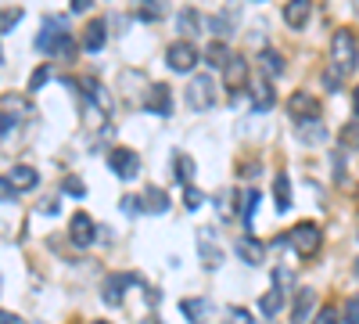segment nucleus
<instances>
[{
	"label": "nucleus",
	"instance_id": "obj_1",
	"mask_svg": "<svg viewBox=\"0 0 359 324\" xmlns=\"http://www.w3.org/2000/svg\"><path fill=\"white\" fill-rule=\"evenodd\" d=\"M331 62H334V69L341 76L355 72V65H359V40H355L352 29H338V33H334V40H331Z\"/></svg>",
	"mask_w": 359,
	"mask_h": 324
},
{
	"label": "nucleus",
	"instance_id": "obj_2",
	"mask_svg": "<svg viewBox=\"0 0 359 324\" xmlns=\"http://www.w3.org/2000/svg\"><path fill=\"white\" fill-rule=\"evenodd\" d=\"M36 51H43V54H57V58H69V54L76 51V44H72V37H69V29H65V25L47 22V25L40 29V37H36Z\"/></svg>",
	"mask_w": 359,
	"mask_h": 324
},
{
	"label": "nucleus",
	"instance_id": "obj_3",
	"mask_svg": "<svg viewBox=\"0 0 359 324\" xmlns=\"http://www.w3.org/2000/svg\"><path fill=\"white\" fill-rule=\"evenodd\" d=\"M320 242H323V234H320V227H316L313 220L294 223L291 234H287V245H291L298 256H302V259H313V256L320 252Z\"/></svg>",
	"mask_w": 359,
	"mask_h": 324
},
{
	"label": "nucleus",
	"instance_id": "obj_4",
	"mask_svg": "<svg viewBox=\"0 0 359 324\" xmlns=\"http://www.w3.org/2000/svg\"><path fill=\"white\" fill-rule=\"evenodd\" d=\"M198 47L191 44V40H176L169 51H165V65L172 69V72H180V76H187V72H194L198 69Z\"/></svg>",
	"mask_w": 359,
	"mask_h": 324
},
{
	"label": "nucleus",
	"instance_id": "obj_5",
	"mask_svg": "<svg viewBox=\"0 0 359 324\" xmlns=\"http://www.w3.org/2000/svg\"><path fill=\"white\" fill-rule=\"evenodd\" d=\"M187 105L194 108V112H208L216 105V83H212V76H191V83H187Z\"/></svg>",
	"mask_w": 359,
	"mask_h": 324
},
{
	"label": "nucleus",
	"instance_id": "obj_6",
	"mask_svg": "<svg viewBox=\"0 0 359 324\" xmlns=\"http://www.w3.org/2000/svg\"><path fill=\"white\" fill-rule=\"evenodd\" d=\"M198 256L205 271H219L223 267V249H219V234L216 227H201L198 231Z\"/></svg>",
	"mask_w": 359,
	"mask_h": 324
},
{
	"label": "nucleus",
	"instance_id": "obj_7",
	"mask_svg": "<svg viewBox=\"0 0 359 324\" xmlns=\"http://www.w3.org/2000/svg\"><path fill=\"white\" fill-rule=\"evenodd\" d=\"M108 169L118 176V181H133L140 173V155L133 148H111L108 152Z\"/></svg>",
	"mask_w": 359,
	"mask_h": 324
},
{
	"label": "nucleus",
	"instance_id": "obj_8",
	"mask_svg": "<svg viewBox=\"0 0 359 324\" xmlns=\"http://www.w3.org/2000/svg\"><path fill=\"white\" fill-rule=\"evenodd\" d=\"M130 285H140V278H137V274H108V278H104V285H101L104 303H108V306H118Z\"/></svg>",
	"mask_w": 359,
	"mask_h": 324
},
{
	"label": "nucleus",
	"instance_id": "obj_9",
	"mask_svg": "<svg viewBox=\"0 0 359 324\" xmlns=\"http://www.w3.org/2000/svg\"><path fill=\"white\" fill-rule=\"evenodd\" d=\"M287 115L294 123L298 119H320V101L313 94H306V91H298V94L287 98Z\"/></svg>",
	"mask_w": 359,
	"mask_h": 324
},
{
	"label": "nucleus",
	"instance_id": "obj_10",
	"mask_svg": "<svg viewBox=\"0 0 359 324\" xmlns=\"http://www.w3.org/2000/svg\"><path fill=\"white\" fill-rule=\"evenodd\" d=\"M223 79H226V91L230 94H241L248 86V65L241 54H230V62L223 65Z\"/></svg>",
	"mask_w": 359,
	"mask_h": 324
},
{
	"label": "nucleus",
	"instance_id": "obj_11",
	"mask_svg": "<svg viewBox=\"0 0 359 324\" xmlns=\"http://www.w3.org/2000/svg\"><path fill=\"white\" fill-rule=\"evenodd\" d=\"M94 220H90V213H72V223H69V238L76 249H86V245H94Z\"/></svg>",
	"mask_w": 359,
	"mask_h": 324
},
{
	"label": "nucleus",
	"instance_id": "obj_12",
	"mask_svg": "<svg viewBox=\"0 0 359 324\" xmlns=\"http://www.w3.org/2000/svg\"><path fill=\"white\" fill-rule=\"evenodd\" d=\"M233 252H237V259H245L248 267H259L266 259V245L259 238H252V234H241V238L233 242Z\"/></svg>",
	"mask_w": 359,
	"mask_h": 324
},
{
	"label": "nucleus",
	"instance_id": "obj_13",
	"mask_svg": "<svg viewBox=\"0 0 359 324\" xmlns=\"http://www.w3.org/2000/svg\"><path fill=\"white\" fill-rule=\"evenodd\" d=\"M144 108L155 112V115H172V91L165 83H151V91L144 98Z\"/></svg>",
	"mask_w": 359,
	"mask_h": 324
},
{
	"label": "nucleus",
	"instance_id": "obj_14",
	"mask_svg": "<svg viewBox=\"0 0 359 324\" xmlns=\"http://www.w3.org/2000/svg\"><path fill=\"white\" fill-rule=\"evenodd\" d=\"M313 15V0H287L284 4V25L287 29H306Z\"/></svg>",
	"mask_w": 359,
	"mask_h": 324
},
{
	"label": "nucleus",
	"instance_id": "obj_15",
	"mask_svg": "<svg viewBox=\"0 0 359 324\" xmlns=\"http://www.w3.org/2000/svg\"><path fill=\"white\" fill-rule=\"evenodd\" d=\"M104 44H108V22L104 18H90L86 33H83V47L90 54H97V51H104Z\"/></svg>",
	"mask_w": 359,
	"mask_h": 324
},
{
	"label": "nucleus",
	"instance_id": "obj_16",
	"mask_svg": "<svg viewBox=\"0 0 359 324\" xmlns=\"http://www.w3.org/2000/svg\"><path fill=\"white\" fill-rule=\"evenodd\" d=\"M313 310H316V292L313 288H298L294 292V306H291V324H309Z\"/></svg>",
	"mask_w": 359,
	"mask_h": 324
},
{
	"label": "nucleus",
	"instance_id": "obj_17",
	"mask_svg": "<svg viewBox=\"0 0 359 324\" xmlns=\"http://www.w3.org/2000/svg\"><path fill=\"white\" fill-rule=\"evenodd\" d=\"M83 94H90L86 105H94L101 115H111V94L104 91L101 79H83Z\"/></svg>",
	"mask_w": 359,
	"mask_h": 324
},
{
	"label": "nucleus",
	"instance_id": "obj_18",
	"mask_svg": "<svg viewBox=\"0 0 359 324\" xmlns=\"http://www.w3.org/2000/svg\"><path fill=\"white\" fill-rule=\"evenodd\" d=\"M140 202H144V213H151V216H162V213H169V195H165L158 184H144V195H140Z\"/></svg>",
	"mask_w": 359,
	"mask_h": 324
},
{
	"label": "nucleus",
	"instance_id": "obj_19",
	"mask_svg": "<svg viewBox=\"0 0 359 324\" xmlns=\"http://www.w3.org/2000/svg\"><path fill=\"white\" fill-rule=\"evenodd\" d=\"M176 25H180V33H184V40H191V37L201 33V25H208V22L201 18L198 8H184V11L176 15Z\"/></svg>",
	"mask_w": 359,
	"mask_h": 324
},
{
	"label": "nucleus",
	"instance_id": "obj_20",
	"mask_svg": "<svg viewBox=\"0 0 359 324\" xmlns=\"http://www.w3.org/2000/svg\"><path fill=\"white\" fill-rule=\"evenodd\" d=\"M8 181H11V184L18 188V195H22V191H33V188L40 184V173H36L33 166H25V162H22V166H11Z\"/></svg>",
	"mask_w": 359,
	"mask_h": 324
},
{
	"label": "nucleus",
	"instance_id": "obj_21",
	"mask_svg": "<svg viewBox=\"0 0 359 324\" xmlns=\"http://www.w3.org/2000/svg\"><path fill=\"white\" fill-rule=\"evenodd\" d=\"M294 137L302 141V144H323L327 141V130L320 127V119H298Z\"/></svg>",
	"mask_w": 359,
	"mask_h": 324
},
{
	"label": "nucleus",
	"instance_id": "obj_22",
	"mask_svg": "<svg viewBox=\"0 0 359 324\" xmlns=\"http://www.w3.org/2000/svg\"><path fill=\"white\" fill-rule=\"evenodd\" d=\"M252 101H255V108H259V112H269V108L277 105V94H273V79H269L266 72H262V76H259V83H255V98H252Z\"/></svg>",
	"mask_w": 359,
	"mask_h": 324
},
{
	"label": "nucleus",
	"instance_id": "obj_23",
	"mask_svg": "<svg viewBox=\"0 0 359 324\" xmlns=\"http://www.w3.org/2000/svg\"><path fill=\"white\" fill-rule=\"evenodd\" d=\"M172 176H176V184H191L194 181V159L187 152H172Z\"/></svg>",
	"mask_w": 359,
	"mask_h": 324
},
{
	"label": "nucleus",
	"instance_id": "obj_24",
	"mask_svg": "<svg viewBox=\"0 0 359 324\" xmlns=\"http://www.w3.org/2000/svg\"><path fill=\"white\" fill-rule=\"evenodd\" d=\"M133 15L140 22H162L165 18V4L162 0H133Z\"/></svg>",
	"mask_w": 359,
	"mask_h": 324
},
{
	"label": "nucleus",
	"instance_id": "obj_25",
	"mask_svg": "<svg viewBox=\"0 0 359 324\" xmlns=\"http://www.w3.org/2000/svg\"><path fill=\"white\" fill-rule=\"evenodd\" d=\"M259 69H262L269 79H277V76L284 72V58H280L277 51H269V47H266V51H259Z\"/></svg>",
	"mask_w": 359,
	"mask_h": 324
},
{
	"label": "nucleus",
	"instance_id": "obj_26",
	"mask_svg": "<svg viewBox=\"0 0 359 324\" xmlns=\"http://www.w3.org/2000/svg\"><path fill=\"white\" fill-rule=\"evenodd\" d=\"M201 58H205V62L212 65V69H223V65L230 62V47H226L223 40H212V44L205 47V54H201Z\"/></svg>",
	"mask_w": 359,
	"mask_h": 324
},
{
	"label": "nucleus",
	"instance_id": "obj_27",
	"mask_svg": "<svg viewBox=\"0 0 359 324\" xmlns=\"http://www.w3.org/2000/svg\"><path fill=\"white\" fill-rule=\"evenodd\" d=\"M280 306H284V292H280V288H269V292H262V296H259V310H262L266 317H277Z\"/></svg>",
	"mask_w": 359,
	"mask_h": 324
},
{
	"label": "nucleus",
	"instance_id": "obj_28",
	"mask_svg": "<svg viewBox=\"0 0 359 324\" xmlns=\"http://www.w3.org/2000/svg\"><path fill=\"white\" fill-rule=\"evenodd\" d=\"M273 198H277V213L291 209V181H287V173H280L273 181Z\"/></svg>",
	"mask_w": 359,
	"mask_h": 324
},
{
	"label": "nucleus",
	"instance_id": "obj_29",
	"mask_svg": "<svg viewBox=\"0 0 359 324\" xmlns=\"http://www.w3.org/2000/svg\"><path fill=\"white\" fill-rule=\"evenodd\" d=\"M180 310L187 313L191 324H201L208 317V303H201V299H180Z\"/></svg>",
	"mask_w": 359,
	"mask_h": 324
},
{
	"label": "nucleus",
	"instance_id": "obj_30",
	"mask_svg": "<svg viewBox=\"0 0 359 324\" xmlns=\"http://www.w3.org/2000/svg\"><path fill=\"white\" fill-rule=\"evenodd\" d=\"M255 209H259V191L255 188H245L241 191V220L252 223L255 220Z\"/></svg>",
	"mask_w": 359,
	"mask_h": 324
},
{
	"label": "nucleus",
	"instance_id": "obj_31",
	"mask_svg": "<svg viewBox=\"0 0 359 324\" xmlns=\"http://www.w3.org/2000/svg\"><path fill=\"white\" fill-rule=\"evenodd\" d=\"M208 25H212L219 37H226V33H233V29H237V11H223L216 18H208Z\"/></svg>",
	"mask_w": 359,
	"mask_h": 324
},
{
	"label": "nucleus",
	"instance_id": "obj_32",
	"mask_svg": "<svg viewBox=\"0 0 359 324\" xmlns=\"http://www.w3.org/2000/svg\"><path fill=\"white\" fill-rule=\"evenodd\" d=\"M338 141H341V148H352V152H359V119L345 123V127H341V134H338Z\"/></svg>",
	"mask_w": 359,
	"mask_h": 324
},
{
	"label": "nucleus",
	"instance_id": "obj_33",
	"mask_svg": "<svg viewBox=\"0 0 359 324\" xmlns=\"http://www.w3.org/2000/svg\"><path fill=\"white\" fill-rule=\"evenodd\" d=\"M22 22V8H0V33H8Z\"/></svg>",
	"mask_w": 359,
	"mask_h": 324
},
{
	"label": "nucleus",
	"instance_id": "obj_34",
	"mask_svg": "<svg viewBox=\"0 0 359 324\" xmlns=\"http://www.w3.org/2000/svg\"><path fill=\"white\" fill-rule=\"evenodd\" d=\"M313 324H338V306H320V313L313 317Z\"/></svg>",
	"mask_w": 359,
	"mask_h": 324
},
{
	"label": "nucleus",
	"instance_id": "obj_35",
	"mask_svg": "<svg viewBox=\"0 0 359 324\" xmlns=\"http://www.w3.org/2000/svg\"><path fill=\"white\" fill-rule=\"evenodd\" d=\"M47 79H50V65H40V69L33 72V79H29V91H40Z\"/></svg>",
	"mask_w": 359,
	"mask_h": 324
},
{
	"label": "nucleus",
	"instance_id": "obj_36",
	"mask_svg": "<svg viewBox=\"0 0 359 324\" xmlns=\"http://www.w3.org/2000/svg\"><path fill=\"white\" fill-rule=\"evenodd\" d=\"M123 213H130V216H140V213H144V202H140L137 195H126V198H123Z\"/></svg>",
	"mask_w": 359,
	"mask_h": 324
},
{
	"label": "nucleus",
	"instance_id": "obj_37",
	"mask_svg": "<svg viewBox=\"0 0 359 324\" xmlns=\"http://www.w3.org/2000/svg\"><path fill=\"white\" fill-rule=\"evenodd\" d=\"M273 288H280V292L291 288V271H287V267H277V271H273Z\"/></svg>",
	"mask_w": 359,
	"mask_h": 324
},
{
	"label": "nucleus",
	"instance_id": "obj_38",
	"mask_svg": "<svg viewBox=\"0 0 359 324\" xmlns=\"http://www.w3.org/2000/svg\"><path fill=\"white\" fill-rule=\"evenodd\" d=\"M345 324H359V296L345 299Z\"/></svg>",
	"mask_w": 359,
	"mask_h": 324
},
{
	"label": "nucleus",
	"instance_id": "obj_39",
	"mask_svg": "<svg viewBox=\"0 0 359 324\" xmlns=\"http://www.w3.org/2000/svg\"><path fill=\"white\" fill-rule=\"evenodd\" d=\"M18 198V188L8 181V176H0V202H15Z\"/></svg>",
	"mask_w": 359,
	"mask_h": 324
},
{
	"label": "nucleus",
	"instance_id": "obj_40",
	"mask_svg": "<svg viewBox=\"0 0 359 324\" xmlns=\"http://www.w3.org/2000/svg\"><path fill=\"white\" fill-rule=\"evenodd\" d=\"M184 205H187V209H198V205H201V191H198L194 184L184 188Z\"/></svg>",
	"mask_w": 359,
	"mask_h": 324
},
{
	"label": "nucleus",
	"instance_id": "obj_41",
	"mask_svg": "<svg viewBox=\"0 0 359 324\" xmlns=\"http://www.w3.org/2000/svg\"><path fill=\"white\" fill-rule=\"evenodd\" d=\"M62 191H65V195H76V198H79V195H83L86 188H83V181H76V176H69V181L62 184Z\"/></svg>",
	"mask_w": 359,
	"mask_h": 324
},
{
	"label": "nucleus",
	"instance_id": "obj_42",
	"mask_svg": "<svg viewBox=\"0 0 359 324\" xmlns=\"http://www.w3.org/2000/svg\"><path fill=\"white\" fill-rule=\"evenodd\" d=\"M226 313H230V320H237V324H252V313H245V310H237V306H230Z\"/></svg>",
	"mask_w": 359,
	"mask_h": 324
},
{
	"label": "nucleus",
	"instance_id": "obj_43",
	"mask_svg": "<svg viewBox=\"0 0 359 324\" xmlns=\"http://www.w3.org/2000/svg\"><path fill=\"white\" fill-rule=\"evenodd\" d=\"M90 4H94V0H72V11L83 15V11H90Z\"/></svg>",
	"mask_w": 359,
	"mask_h": 324
},
{
	"label": "nucleus",
	"instance_id": "obj_44",
	"mask_svg": "<svg viewBox=\"0 0 359 324\" xmlns=\"http://www.w3.org/2000/svg\"><path fill=\"white\" fill-rule=\"evenodd\" d=\"M0 324H22V317L8 313V310H0Z\"/></svg>",
	"mask_w": 359,
	"mask_h": 324
},
{
	"label": "nucleus",
	"instance_id": "obj_45",
	"mask_svg": "<svg viewBox=\"0 0 359 324\" xmlns=\"http://www.w3.org/2000/svg\"><path fill=\"white\" fill-rule=\"evenodd\" d=\"M352 108H355V115H359V86H355V94H352Z\"/></svg>",
	"mask_w": 359,
	"mask_h": 324
},
{
	"label": "nucleus",
	"instance_id": "obj_46",
	"mask_svg": "<svg viewBox=\"0 0 359 324\" xmlns=\"http://www.w3.org/2000/svg\"><path fill=\"white\" fill-rule=\"evenodd\" d=\"M352 8H355V11H359V0H352Z\"/></svg>",
	"mask_w": 359,
	"mask_h": 324
},
{
	"label": "nucleus",
	"instance_id": "obj_47",
	"mask_svg": "<svg viewBox=\"0 0 359 324\" xmlns=\"http://www.w3.org/2000/svg\"><path fill=\"white\" fill-rule=\"evenodd\" d=\"M94 324H108V320H94Z\"/></svg>",
	"mask_w": 359,
	"mask_h": 324
},
{
	"label": "nucleus",
	"instance_id": "obj_48",
	"mask_svg": "<svg viewBox=\"0 0 359 324\" xmlns=\"http://www.w3.org/2000/svg\"><path fill=\"white\" fill-rule=\"evenodd\" d=\"M355 271H359V263H355Z\"/></svg>",
	"mask_w": 359,
	"mask_h": 324
}]
</instances>
